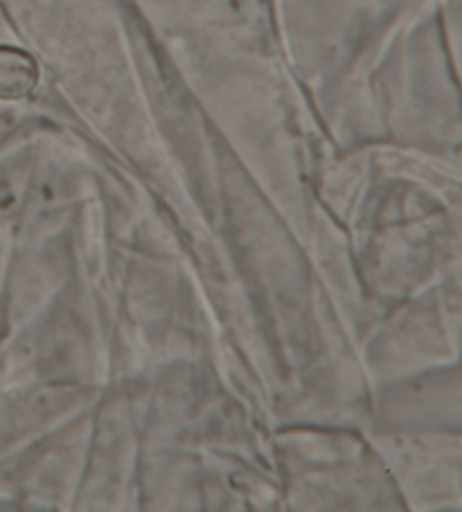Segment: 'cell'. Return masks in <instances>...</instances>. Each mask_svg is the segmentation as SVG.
I'll return each instance as SVG.
<instances>
[{
	"instance_id": "6da1fadb",
	"label": "cell",
	"mask_w": 462,
	"mask_h": 512,
	"mask_svg": "<svg viewBox=\"0 0 462 512\" xmlns=\"http://www.w3.org/2000/svg\"><path fill=\"white\" fill-rule=\"evenodd\" d=\"M39 82V68L28 52L0 46V100H23Z\"/></svg>"
}]
</instances>
